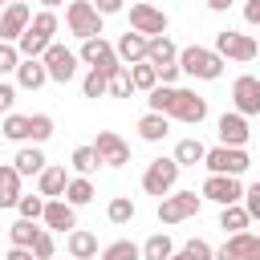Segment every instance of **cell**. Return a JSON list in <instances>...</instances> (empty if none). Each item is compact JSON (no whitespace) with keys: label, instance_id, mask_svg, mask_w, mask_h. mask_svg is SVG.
I'll return each mask as SVG.
<instances>
[{"label":"cell","instance_id":"obj_32","mask_svg":"<svg viewBox=\"0 0 260 260\" xmlns=\"http://www.w3.org/2000/svg\"><path fill=\"white\" fill-rule=\"evenodd\" d=\"M65 199H69L73 207H85V203L93 199V183H89L85 175H77V179H69V187H65Z\"/></svg>","mask_w":260,"mask_h":260},{"label":"cell","instance_id":"obj_50","mask_svg":"<svg viewBox=\"0 0 260 260\" xmlns=\"http://www.w3.org/2000/svg\"><path fill=\"white\" fill-rule=\"evenodd\" d=\"M232 4H236V0H207V8H211V12H228Z\"/></svg>","mask_w":260,"mask_h":260},{"label":"cell","instance_id":"obj_13","mask_svg":"<svg viewBox=\"0 0 260 260\" xmlns=\"http://www.w3.org/2000/svg\"><path fill=\"white\" fill-rule=\"evenodd\" d=\"M32 24V12H28V4L24 0H12L4 12H0V41H20V32Z\"/></svg>","mask_w":260,"mask_h":260},{"label":"cell","instance_id":"obj_24","mask_svg":"<svg viewBox=\"0 0 260 260\" xmlns=\"http://www.w3.org/2000/svg\"><path fill=\"white\" fill-rule=\"evenodd\" d=\"M20 171L16 167H4L0 162V207H16V199H20Z\"/></svg>","mask_w":260,"mask_h":260},{"label":"cell","instance_id":"obj_22","mask_svg":"<svg viewBox=\"0 0 260 260\" xmlns=\"http://www.w3.org/2000/svg\"><path fill=\"white\" fill-rule=\"evenodd\" d=\"M138 134H142L146 142H162V138L171 134V118L150 110V114H142V118H138Z\"/></svg>","mask_w":260,"mask_h":260},{"label":"cell","instance_id":"obj_15","mask_svg":"<svg viewBox=\"0 0 260 260\" xmlns=\"http://www.w3.org/2000/svg\"><path fill=\"white\" fill-rule=\"evenodd\" d=\"M232 102H236V110L248 118V114H260V77H252V73H244V77H236V85H232Z\"/></svg>","mask_w":260,"mask_h":260},{"label":"cell","instance_id":"obj_41","mask_svg":"<svg viewBox=\"0 0 260 260\" xmlns=\"http://www.w3.org/2000/svg\"><path fill=\"white\" fill-rule=\"evenodd\" d=\"M134 93V81H130V69L122 65L114 77H110V98H130Z\"/></svg>","mask_w":260,"mask_h":260},{"label":"cell","instance_id":"obj_45","mask_svg":"<svg viewBox=\"0 0 260 260\" xmlns=\"http://www.w3.org/2000/svg\"><path fill=\"white\" fill-rule=\"evenodd\" d=\"M12 102H16V89L8 81H0V114H12Z\"/></svg>","mask_w":260,"mask_h":260},{"label":"cell","instance_id":"obj_25","mask_svg":"<svg viewBox=\"0 0 260 260\" xmlns=\"http://www.w3.org/2000/svg\"><path fill=\"white\" fill-rule=\"evenodd\" d=\"M69 256H73V260H89V256H98V236L73 228V232H69Z\"/></svg>","mask_w":260,"mask_h":260},{"label":"cell","instance_id":"obj_42","mask_svg":"<svg viewBox=\"0 0 260 260\" xmlns=\"http://www.w3.org/2000/svg\"><path fill=\"white\" fill-rule=\"evenodd\" d=\"M179 256H183V260H215V252H211V244H207V240H187Z\"/></svg>","mask_w":260,"mask_h":260},{"label":"cell","instance_id":"obj_34","mask_svg":"<svg viewBox=\"0 0 260 260\" xmlns=\"http://www.w3.org/2000/svg\"><path fill=\"white\" fill-rule=\"evenodd\" d=\"M102 260H142V248L130 240H114L110 248H102Z\"/></svg>","mask_w":260,"mask_h":260},{"label":"cell","instance_id":"obj_3","mask_svg":"<svg viewBox=\"0 0 260 260\" xmlns=\"http://www.w3.org/2000/svg\"><path fill=\"white\" fill-rule=\"evenodd\" d=\"M223 57L215 53V49H203V45H187V49H179V69L187 73V77H199V81H215L219 73H223Z\"/></svg>","mask_w":260,"mask_h":260},{"label":"cell","instance_id":"obj_27","mask_svg":"<svg viewBox=\"0 0 260 260\" xmlns=\"http://www.w3.org/2000/svg\"><path fill=\"white\" fill-rule=\"evenodd\" d=\"M126 69H130V81H134V89L150 93V89L158 85V69H154L150 61H134V65H126Z\"/></svg>","mask_w":260,"mask_h":260},{"label":"cell","instance_id":"obj_5","mask_svg":"<svg viewBox=\"0 0 260 260\" xmlns=\"http://www.w3.org/2000/svg\"><path fill=\"white\" fill-rule=\"evenodd\" d=\"M203 167L211 171V175H244L248 167H252V158H248V150L244 146H211L207 150V158H203Z\"/></svg>","mask_w":260,"mask_h":260},{"label":"cell","instance_id":"obj_37","mask_svg":"<svg viewBox=\"0 0 260 260\" xmlns=\"http://www.w3.org/2000/svg\"><path fill=\"white\" fill-rule=\"evenodd\" d=\"M4 138H12V142H24L28 138V118L24 114H4Z\"/></svg>","mask_w":260,"mask_h":260},{"label":"cell","instance_id":"obj_6","mask_svg":"<svg viewBox=\"0 0 260 260\" xmlns=\"http://www.w3.org/2000/svg\"><path fill=\"white\" fill-rule=\"evenodd\" d=\"M199 203H203V195H195V191H171L158 199V223H183V219L199 215Z\"/></svg>","mask_w":260,"mask_h":260},{"label":"cell","instance_id":"obj_30","mask_svg":"<svg viewBox=\"0 0 260 260\" xmlns=\"http://www.w3.org/2000/svg\"><path fill=\"white\" fill-rule=\"evenodd\" d=\"M171 256H175V244H171L167 232H158V236H150L142 244V260H171Z\"/></svg>","mask_w":260,"mask_h":260},{"label":"cell","instance_id":"obj_11","mask_svg":"<svg viewBox=\"0 0 260 260\" xmlns=\"http://www.w3.org/2000/svg\"><path fill=\"white\" fill-rule=\"evenodd\" d=\"M199 195L203 199H215L219 207H228V203H240L244 199V187H240V175H207V183H203Z\"/></svg>","mask_w":260,"mask_h":260},{"label":"cell","instance_id":"obj_8","mask_svg":"<svg viewBox=\"0 0 260 260\" xmlns=\"http://www.w3.org/2000/svg\"><path fill=\"white\" fill-rule=\"evenodd\" d=\"M81 61L89 65V69H102L106 77H114L118 69H122V57L114 53V45L110 41H102V37H89L85 45H81Z\"/></svg>","mask_w":260,"mask_h":260},{"label":"cell","instance_id":"obj_16","mask_svg":"<svg viewBox=\"0 0 260 260\" xmlns=\"http://www.w3.org/2000/svg\"><path fill=\"white\" fill-rule=\"evenodd\" d=\"M146 49H150V37H142V32H122L118 37V45H114V53L122 57V65H134V61H146Z\"/></svg>","mask_w":260,"mask_h":260},{"label":"cell","instance_id":"obj_20","mask_svg":"<svg viewBox=\"0 0 260 260\" xmlns=\"http://www.w3.org/2000/svg\"><path fill=\"white\" fill-rule=\"evenodd\" d=\"M41 183V195L45 199H65V187H69V175H65V167H45L41 175H37Z\"/></svg>","mask_w":260,"mask_h":260},{"label":"cell","instance_id":"obj_17","mask_svg":"<svg viewBox=\"0 0 260 260\" xmlns=\"http://www.w3.org/2000/svg\"><path fill=\"white\" fill-rule=\"evenodd\" d=\"M215 130H219V142H223V146H244V142H248V122H244L240 110L223 114V118L215 122Z\"/></svg>","mask_w":260,"mask_h":260},{"label":"cell","instance_id":"obj_46","mask_svg":"<svg viewBox=\"0 0 260 260\" xmlns=\"http://www.w3.org/2000/svg\"><path fill=\"white\" fill-rule=\"evenodd\" d=\"M122 4H126V0H93V8H98L102 16H114V12H122Z\"/></svg>","mask_w":260,"mask_h":260},{"label":"cell","instance_id":"obj_2","mask_svg":"<svg viewBox=\"0 0 260 260\" xmlns=\"http://www.w3.org/2000/svg\"><path fill=\"white\" fill-rule=\"evenodd\" d=\"M53 32H57V16H53V8H41L37 16H32V24L20 32V41H16V49H20V57H45V49L53 45Z\"/></svg>","mask_w":260,"mask_h":260},{"label":"cell","instance_id":"obj_36","mask_svg":"<svg viewBox=\"0 0 260 260\" xmlns=\"http://www.w3.org/2000/svg\"><path fill=\"white\" fill-rule=\"evenodd\" d=\"M45 203H49V199H45L41 191H37V195H20V199H16V211H20V219H41V215H45Z\"/></svg>","mask_w":260,"mask_h":260},{"label":"cell","instance_id":"obj_9","mask_svg":"<svg viewBox=\"0 0 260 260\" xmlns=\"http://www.w3.org/2000/svg\"><path fill=\"white\" fill-rule=\"evenodd\" d=\"M215 53H219L223 61H252V57L260 53V45H256L248 32H232V28H223V32L215 37Z\"/></svg>","mask_w":260,"mask_h":260},{"label":"cell","instance_id":"obj_1","mask_svg":"<svg viewBox=\"0 0 260 260\" xmlns=\"http://www.w3.org/2000/svg\"><path fill=\"white\" fill-rule=\"evenodd\" d=\"M150 110L154 114H167V118H179L187 126H199L207 118V98H199L195 89H175V85H154L150 89Z\"/></svg>","mask_w":260,"mask_h":260},{"label":"cell","instance_id":"obj_19","mask_svg":"<svg viewBox=\"0 0 260 260\" xmlns=\"http://www.w3.org/2000/svg\"><path fill=\"white\" fill-rule=\"evenodd\" d=\"M16 81H20V89H41V85L49 81L45 61H41V57H24V61L16 65Z\"/></svg>","mask_w":260,"mask_h":260},{"label":"cell","instance_id":"obj_14","mask_svg":"<svg viewBox=\"0 0 260 260\" xmlns=\"http://www.w3.org/2000/svg\"><path fill=\"white\" fill-rule=\"evenodd\" d=\"M93 150H98V158H102L106 167H126V162H130V146H126L122 134H114V130H98Z\"/></svg>","mask_w":260,"mask_h":260},{"label":"cell","instance_id":"obj_29","mask_svg":"<svg viewBox=\"0 0 260 260\" xmlns=\"http://www.w3.org/2000/svg\"><path fill=\"white\" fill-rule=\"evenodd\" d=\"M41 232H45V228H37V219H16V223L8 228V240H12L16 248H32Z\"/></svg>","mask_w":260,"mask_h":260},{"label":"cell","instance_id":"obj_26","mask_svg":"<svg viewBox=\"0 0 260 260\" xmlns=\"http://www.w3.org/2000/svg\"><path fill=\"white\" fill-rule=\"evenodd\" d=\"M248 223H252V215H248L244 203H228V207L219 211V228H223L228 236H232V232H244Z\"/></svg>","mask_w":260,"mask_h":260},{"label":"cell","instance_id":"obj_52","mask_svg":"<svg viewBox=\"0 0 260 260\" xmlns=\"http://www.w3.org/2000/svg\"><path fill=\"white\" fill-rule=\"evenodd\" d=\"M57 4H65V0H41V8H57Z\"/></svg>","mask_w":260,"mask_h":260},{"label":"cell","instance_id":"obj_33","mask_svg":"<svg viewBox=\"0 0 260 260\" xmlns=\"http://www.w3.org/2000/svg\"><path fill=\"white\" fill-rule=\"evenodd\" d=\"M134 199L130 195H118V199H110V207H106V215H110V223H130L134 219Z\"/></svg>","mask_w":260,"mask_h":260},{"label":"cell","instance_id":"obj_31","mask_svg":"<svg viewBox=\"0 0 260 260\" xmlns=\"http://www.w3.org/2000/svg\"><path fill=\"white\" fill-rule=\"evenodd\" d=\"M20 175H41L45 171V154L37 150V146H24V150H16V162H12Z\"/></svg>","mask_w":260,"mask_h":260},{"label":"cell","instance_id":"obj_35","mask_svg":"<svg viewBox=\"0 0 260 260\" xmlns=\"http://www.w3.org/2000/svg\"><path fill=\"white\" fill-rule=\"evenodd\" d=\"M81 93H85V98H106V93H110V77H106L102 69H89L85 81H81Z\"/></svg>","mask_w":260,"mask_h":260},{"label":"cell","instance_id":"obj_47","mask_svg":"<svg viewBox=\"0 0 260 260\" xmlns=\"http://www.w3.org/2000/svg\"><path fill=\"white\" fill-rule=\"evenodd\" d=\"M179 73H183V69H179V61H175V65H162V69H158V81H162V85H171Z\"/></svg>","mask_w":260,"mask_h":260},{"label":"cell","instance_id":"obj_10","mask_svg":"<svg viewBox=\"0 0 260 260\" xmlns=\"http://www.w3.org/2000/svg\"><path fill=\"white\" fill-rule=\"evenodd\" d=\"M41 61H45V69H49V81H61V85H65V81H73V77H77V53H69V49H65V45H57V41L45 49V57H41Z\"/></svg>","mask_w":260,"mask_h":260},{"label":"cell","instance_id":"obj_23","mask_svg":"<svg viewBox=\"0 0 260 260\" xmlns=\"http://www.w3.org/2000/svg\"><path fill=\"white\" fill-rule=\"evenodd\" d=\"M252 244H256V236H252L248 228H244V232H232V236H228V244L215 252V260H244Z\"/></svg>","mask_w":260,"mask_h":260},{"label":"cell","instance_id":"obj_51","mask_svg":"<svg viewBox=\"0 0 260 260\" xmlns=\"http://www.w3.org/2000/svg\"><path fill=\"white\" fill-rule=\"evenodd\" d=\"M244 260H260V236H256V244L248 248V256H244Z\"/></svg>","mask_w":260,"mask_h":260},{"label":"cell","instance_id":"obj_4","mask_svg":"<svg viewBox=\"0 0 260 260\" xmlns=\"http://www.w3.org/2000/svg\"><path fill=\"white\" fill-rule=\"evenodd\" d=\"M65 24L73 37L89 41V37H102V12L93 8V0H69L65 8Z\"/></svg>","mask_w":260,"mask_h":260},{"label":"cell","instance_id":"obj_21","mask_svg":"<svg viewBox=\"0 0 260 260\" xmlns=\"http://www.w3.org/2000/svg\"><path fill=\"white\" fill-rule=\"evenodd\" d=\"M146 61H150L154 69H162V65H175V61H179V49H175V41H171L167 32H162V37H150Z\"/></svg>","mask_w":260,"mask_h":260},{"label":"cell","instance_id":"obj_7","mask_svg":"<svg viewBox=\"0 0 260 260\" xmlns=\"http://www.w3.org/2000/svg\"><path fill=\"white\" fill-rule=\"evenodd\" d=\"M175 179H179V162H175V158H154V162L146 167V175H142V191L162 199V195L175 191Z\"/></svg>","mask_w":260,"mask_h":260},{"label":"cell","instance_id":"obj_40","mask_svg":"<svg viewBox=\"0 0 260 260\" xmlns=\"http://www.w3.org/2000/svg\"><path fill=\"white\" fill-rule=\"evenodd\" d=\"M24 57H20V49L12 45V41H0V77L4 73H16V65H20Z\"/></svg>","mask_w":260,"mask_h":260},{"label":"cell","instance_id":"obj_12","mask_svg":"<svg viewBox=\"0 0 260 260\" xmlns=\"http://www.w3.org/2000/svg\"><path fill=\"white\" fill-rule=\"evenodd\" d=\"M130 28L142 37H162L167 32V12L154 4H130Z\"/></svg>","mask_w":260,"mask_h":260},{"label":"cell","instance_id":"obj_43","mask_svg":"<svg viewBox=\"0 0 260 260\" xmlns=\"http://www.w3.org/2000/svg\"><path fill=\"white\" fill-rule=\"evenodd\" d=\"M244 207H248V215H252V219H260V183L244 187Z\"/></svg>","mask_w":260,"mask_h":260},{"label":"cell","instance_id":"obj_18","mask_svg":"<svg viewBox=\"0 0 260 260\" xmlns=\"http://www.w3.org/2000/svg\"><path fill=\"white\" fill-rule=\"evenodd\" d=\"M41 219H45L49 228H57V232H69V228H77V215H73V203H69V199H49Z\"/></svg>","mask_w":260,"mask_h":260},{"label":"cell","instance_id":"obj_38","mask_svg":"<svg viewBox=\"0 0 260 260\" xmlns=\"http://www.w3.org/2000/svg\"><path fill=\"white\" fill-rule=\"evenodd\" d=\"M28 138L32 142H49L53 138V118L49 114H28Z\"/></svg>","mask_w":260,"mask_h":260},{"label":"cell","instance_id":"obj_44","mask_svg":"<svg viewBox=\"0 0 260 260\" xmlns=\"http://www.w3.org/2000/svg\"><path fill=\"white\" fill-rule=\"evenodd\" d=\"M32 252H37V260H49V256H53V236H49V232H41V236H37V244H32Z\"/></svg>","mask_w":260,"mask_h":260},{"label":"cell","instance_id":"obj_39","mask_svg":"<svg viewBox=\"0 0 260 260\" xmlns=\"http://www.w3.org/2000/svg\"><path fill=\"white\" fill-rule=\"evenodd\" d=\"M98 162H102V158H98V150H93V146H77V150H73V171H77V175L98 171Z\"/></svg>","mask_w":260,"mask_h":260},{"label":"cell","instance_id":"obj_28","mask_svg":"<svg viewBox=\"0 0 260 260\" xmlns=\"http://www.w3.org/2000/svg\"><path fill=\"white\" fill-rule=\"evenodd\" d=\"M207 158V146L199 142V138H183L179 146H175V162L179 167H195V162H203Z\"/></svg>","mask_w":260,"mask_h":260},{"label":"cell","instance_id":"obj_49","mask_svg":"<svg viewBox=\"0 0 260 260\" xmlns=\"http://www.w3.org/2000/svg\"><path fill=\"white\" fill-rule=\"evenodd\" d=\"M4 260H37V252H32V248H16V244H12V252H8Z\"/></svg>","mask_w":260,"mask_h":260},{"label":"cell","instance_id":"obj_53","mask_svg":"<svg viewBox=\"0 0 260 260\" xmlns=\"http://www.w3.org/2000/svg\"><path fill=\"white\" fill-rule=\"evenodd\" d=\"M171 260H183V256H171Z\"/></svg>","mask_w":260,"mask_h":260},{"label":"cell","instance_id":"obj_48","mask_svg":"<svg viewBox=\"0 0 260 260\" xmlns=\"http://www.w3.org/2000/svg\"><path fill=\"white\" fill-rule=\"evenodd\" d=\"M244 20L248 24H260V0H248L244 4Z\"/></svg>","mask_w":260,"mask_h":260}]
</instances>
